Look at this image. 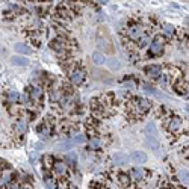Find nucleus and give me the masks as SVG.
<instances>
[{"mask_svg": "<svg viewBox=\"0 0 189 189\" xmlns=\"http://www.w3.org/2000/svg\"><path fill=\"white\" fill-rule=\"evenodd\" d=\"M44 183H46V188H47V189H54V188H56V182L53 180L52 177H46Z\"/></svg>", "mask_w": 189, "mask_h": 189, "instance_id": "obj_25", "label": "nucleus"}, {"mask_svg": "<svg viewBox=\"0 0 189 189\" xmlns=\"http://www.w3.org/2000/svg\"><path fill=\"white\" fill-rule=\"evenodd\" d=\"M132 160L135 163H145L147 162V155L144 151H133L132 153Z\"/></svg>", "mask_w": 189, "mask_h": 189, "instance_id": "obj_6", "label": "nucleus"}, {"mask_svg": "<svg viewBox=\"0 0 189 189\" xmlns=\"http://www.w3.org/2000/svg\"><path fill=\"white\" fill-rule=\"evenodd\" d=\"M163 46H165V41H163L160 36H156L155 39H153V42H151L150 50H151L153 54H160L162 50H163Z\"/></svg>", "mask_w": 189, "mask_h": 189, "instance_id": "obj_2", "label": "nucleus"}, {"mask_svg": "<svg viewBox=\"0 0 189 189\" xmlns=\"http://www.w3.org/2000/svg\"><path fill=\"white\" fill-rule=\"evenodd\" d=\"M97 46L102 50H104V52H109V53L114 52V47L111 44V39H109V36L104 35V32H100V35L97 36Z\"/></svg>", "mask_w": 189, "mask_h": 189, "instance_id": "obj_1", "label": "nucleus"}, {"mask_svg": "<svg viewBox=\"0 0 189 189\" xmlns=\"http://www.w3.org/2000/svg\"><path fill=\"white\" fill-rule=\"evenodd\" d=\"M92 61H94L95 65H103L106 62V58H104V54L102 52H94L92 53Z\"/></svg>", "mask_w": 189, "mask_h": 189, "instance_id": "obj_13", "label": "nucleus"}, {"mask_svg": "<svg viewBox=\"0 0 189 189\" xmlns=\"http://www.w3.org/2000/svg\"><path fill=\"white\" fill-rule=\"evenodd\" d=\"M53 170H54V172H56V174L62 175V174H65V163H62L61 160H58V162H54Z\"/></svg>", "mask_w": 189, "mask_h": 189, "instance_id": "obj_17", "label": "nucleus"}, {"mask_svg": "<svg viewBox=\"0 0 189 189\" xmlns=\"http://www.w3.org/2000/svg\"><path fill=\"white\" fill-rule=\"evenodd\" d=\"M73 147V142H70V141H64V142H59L58 145H56V150H59V151H67L68 148Z\"/></svg>", "mask_w": 189, "mask_h": 189, "instance_id": "obj_19", "label": "nucleus"}, {"mask_svg": "<svg viewBox=\"0 0 189 189\" xmlns=\"http://www.w3.org/2000/svg\"><path fill=\"white\" fill-rule=\"evenodd\" d=\"M11 62L14 65H17V67H26L29 64V59L24 58V56H12L11 58Z\"/></svg>", "mask_w": 189, "mask_h": 189, "instance_id": "obj_8", "label": "nucleus"}, {"mask_svg": "<svg viewBox=\"0 0 189 189\" xmlns=\"http://www.w3.org/2000/svg\"><path fill=\"white\" fill-rule=\"evenodd\" d=\"M11 189H23V188H20L18 185H14V186H11Z\"/></svg>", "mask_w": 189, "mask_h": 189, "instance_id": "obj_35", "label": "nucleus"}, {"mask_svg": "<svg viewBox=\"0 0 189 189\" xmlns=\"http://www.w3.org/2000/svg\"><path fill=\"white\" fill-rule=\"evenodd\" d=\"M163 32H165L167 36H171V35L174 34V26H172V24H165V26H163Z\"/></svg>", "mask_w": 189, "mask_h": 189, "instance_id": "obj_27", "label": "nucleus"}, {"mask_svg": "<svg viewBox=\"0 0 189 189\" xmlns=\"http://www.w3.org/2000/svg\"><path fill=\"white\" fill-rule=\"evenodd\" d=\"M112 159H114V163L115 165H124V163L129 162V156L126 155V153H115Z\"/></svg>", "mask_w": 189, "mask_h": 189, "instance_id": "obj_5", "label": "nucleus"}, {"mask_svg": "<svg viewBox=\"0 0 189 189\" xmlns=\"http://www.w3.org/2000/svg\"><path fill=\"white\" fill-rule=\"evenodd\" d=\"M73 142L74 144H83L85 142V135H76L73 138Z\"/></svg>", "mask_w": 189, "mask_h": 189, "instance_id": "obj_30", "label": "nucleus"}, {"mask_svg": "<svg viewBox=\"0 0 189 189\" xmlns=\"http://www.w3.org/2000/svg\"><path fill=\"white\" fill-rule=\"evenodd\" d=\"M14 49H15V52L21 53V54H30L32 50H30V47L29 46H26V44H23V42H18L14 46Z\"/></svg>", "mask_w": 189, "mask_h": 189, "instance_id": "obj_11", "label": "nucleus"}, {"mask_svg": "<svg viewBox=\"0 0 189 189\" xmlns=\"http://www.w3.org/2000/svg\"><path fill=\"white\" fill-rule=\"evenodd\" d=\"M145 135L147 136H151V138H157V129H156V126L153 123H150V124L145 126Z\"/></svg>", "mask_w": 189, "mask_h": 189, "instance_id": "obj_14", "label": "nucleus"}, {"mask_svg": "<svg viewBox=\"0 0 189 189\" xmlns=\"http://www.w3.org/2000/svg\"><path fill=\"white\" fill-rule=\"evenodd\" d=\"M150 44V38L147 36V35H142L141 38H139V46L141 47H147Z\"/></svg>", "mask_w": 189, "mask_h": 189, "instance_id": "obj_26", "label": "nucleus"}, {"mask_svg": "<svg viewBox=\"0 0 189 189\" xmlns=\"http://www.w3.org/2000/svg\"><path fill=\"white\" fill-rule=\"evenodd\" d=\"M30 95H32V99H34V100H39V99L42 97V89H41V88H38V86H34V88H32V91H30Z\"/></svg>", "mask_w": 189, "mask_h": 189, "instance_id": "obj_21", "label": "nucleus"}, {"mask_svg": "<svg viewBox=\"0 0 189 189\" xmlns=\"http://www.w3.org/2000/svg\"><path fill=\"white\" fill-rule=\"evenodd\" d=\"M136 104H138V111L139 112H147L150 109V102L145 100V99H136Z\"/></svg>", "mask_w": 189, "mask_h": 189, "instance_id": "obj_10", "label": "nucleus"}, {"mask_svg": "<svg viewBox=\"0 0 189 189\" xmlns=\"http://www.w3.org/2000/svg\"><path fill=\"white\" fill-rule=\"evenodd\" d=\"M147 74L151 76V77H159L160 76V67L159 65H151L147 68Z\"/></svg>", "mask_w": 189, "mask_h": 189, "instance_id": "obj_16", "label": "nucleus"}, {"mask_svg": "<svg viewBox=\"0 0 189 189\" xmlns=\"http://www.w3.org/2000/svg\"><path fill=\"white\" fill-rule=\"evenodd\" d=\"M118 182L121 183L123 188H127V186L130 185V177H129L127 174H120V175H118Z\"/></svg>", "mask_w": 189, "mask_h": 189, "instance_id": "obj_20", "label": "nucleus"}, {"mask_svg": "<svg viewBox=\"0 0 189 189\" xmlns=\"http://www.w3.org/2000/svg\"><path fill=\"white\" fill-rule=\"evenodd\" d=\"M179 177L182 179V182H185V183H188L189 182V174L186 171H180L179 172Z\"/></svg>", "mask_w": 189, "mask_h": 189, "instance_id": "obj_31", "label": "nucleus"}, {"mask_svg": "<svg viewBox=\"0 0 189 189\" xmlns=\"http://www.w3.org/2000/svg\"><path fill=\"white\" fill-rule=\"evenodd\" d=\"M67 160H68V163L74 165L76 160H77V155H76V153H68V155H67Z\"/></svg>", "mask_w": 189, "mask_h": 189, "instance_id": "obj_29", "label": "nucleus"}, {"mask_svg": "<svg viewBox=\"0 0 189 189\" xmlns=\"http://www.w3.org/2000/svg\"><path fill=\"white\" fill-rule=\"evenodd\" d=\"M52 47H53V49H56V50H59V52H61V50H64V49H65V42H64V39L58 38V39H56V41H54V42L52 44Z\"/></svg>", "mask_w": 189, "mask_h": 189, "instance_id": "obj_23", "label": "nucleus"}, {"mask_svg": "<svg viewBox=\"0 0 189 189\" xmlns=\"http://www.w3.org/2000/svg\"><path fill=\"white\" fill-rule=\"evenodd\" d=\"M186 109H188V111H189V106H188V107H186Z\"/></svg>", "mask_w": 189, "mask_h": 189, "instance_id": "obj_36", "label": "nucleus"}, {"mask_svg": "<svg viewBox=\"0 0 189 189\" xmlns=\"http://www.w3.org/2000/svg\"><path fill=\"white\" fill-rule=\"evenodd\" d=\"M99 147H100V139H97V138H92V139H91V142H89V148L95 150V148H99Z\"/></svg>", "mask_w": 189, "mask_h": 189, "instance_id": "obj_28", "label": "nucleus"}, {"mask_svg": "<svg viewBox=\"0 0 189 189\" xmlns=\"http://www.w3.org/2000/svg\"><path fill=\"white\" fill-rule=\"evenodd\" d=\"M144 170H141V168H135L133 171H132V177H133V180H136V182H139L142 177H144Z\"/></svg>", "mask_w": 189, "mask_h": 189, "instance_id": "obj_22", "label": "nucleus"}, {"mask_svg": "<svg viewBox=\"0 0 189 189\" xmlns=\"http://www.w3.org/2000/svg\"><path fill=\"white\" fill-rule=\"evenodd\" d=\"M15 129H17L20 133H24V132L27 130V124H26V123H24L23 120H20L17 123V126H15Z\"/></svg>", "mask_w": 189, "mask_h": 189, "instance_id": "obj_24", "label": "nucleus"}, {"mask_svg": "<svg viewBox=\"0 0 189 189\" xmlns=\"http://www.w3.org/2000/svg\"><path fill=\"white\" fill-rule=\"evenodd\" d=\"M8 99H9V102H26V97L21 95L17 91H11L8 94Z\"/></svg>", "mask_w": 189, "mask_h": 189, "instance_id": "obj_12", "label": "nucleus"}, {"mask_svg": "<svg viewBox=\"0 0 189 189\" xmlns=\"http://www.w3.org/2000/svg\"><path fill=\"white\" fill-rule=\"evenodd\" d=\"M71 82L74 83V85H80L82 82H83V79H85V73L82 71V70H79V68H76V70H73L71 71Z\"/></svg>", "mask_w": 189, "mask_h": 189, "instance_id": "obj_3", "label": "nucleus"}, {"mask_svg": "<svg viewBox=\"0 0 189 189\" xmlns=\"http://www.w3.org/2000/svg\"><path fill=\"white\" fill-rule=\"evenodd\" d=\"M107 67L111 70H114V71H118L121 68V62L118 59H114V58H111L109 61H107Z\"/></svg>", "mask_w": 189, "mask_h": 189, "instance_id": "obj_18", "label": "nucleus"}, {"mask_svg": "<svg viewBox=\"0 0 189 189\" xmlns=\"http://www.w3.org/2000/svg\"><path fill=\"white\" fill-rule=\"evenodd\" d=\"M9 177H11V174H9V172H5V174H3V179H2V183H6V182L9 180Z\"/></svg>", "mask_w": 189, "mask_h": 189, "instance_id": "obj_32", "label": "nucleus"}, {"mask_svg": "<svg viewBox=\"0 0 189 189\" xmlns=\"http://www.w3.org/2000/svg\"><path fill=\"white\" fill-rule=\"evenodd\" d=\"M182 127V120L179 118V117H172L170 123H168V129L171 130V132H175V130H179Z\"/></svg>", "mask_w": 189, "mask_h": 189, "instance_id": "obj_9", "label": "nucleus"}, {"mask_svg": "<svg viewBox=\"0 0 189 189\" xmlns=\"http://www.w3.org/2000/svg\"><path fill=\"white\" fill-rule=\"evenodd\" d=\"M44 160H46V165H47V167H50V165H52V157H50V156H46V157H44Z\"/></svg>", "mask_w": 189, "mask_h": 189, "instance_id": "obj_33", "label": "nucleus"}, {"mask_svg": "<svg viewBox=\"0 0 189 189\" xmlns=\"http://www.w3.org/2000/svg\"><path fill=\"white\" fill-rule=\"evenodd\" d=\"M145 145L148 148H151L155 153L159 151V142H157V138H151V136H147L145 138Z\"/></svg>", "mask_w": 189, "mask_h": 189, "instance_id": "obj_7", "label": "nucleus"}, {"mask_svg": "<svg viewBox=\"0 0 189 189\" xmlns=\"http://www.w3.org/2000/svg\"><path fill=\"white\" fill-rule=\"evenodd\" d=\"M142 89H144V92H147V94H150V95H157V97H162V94H160L157 89H155L151 85H148V83H144Z\"/></svg>", "mask_w": 189, "mask_h": 189, "instance_id": "obj_15", "label": "nucleus"}, {"mask_svg": "<svg viewBox=\"0 0 189 189\" xmlns=\"http://www.w3.org/2000/svg\"><path fill=\"white\" fill-rule=\"evenodd\" d=\"M142 32H144V29L139 24H132L129 27V36H130V39H139L142 36Z\"/></svg>", "mask_w": 189, "mask_h": 189, "instance_id": "obj_4", "label": "nucleus"}, {"mask_svg": "<svg viewBox=\"0 0 189 189\" xmlns=\"http://www.w3.org/2000/svg\"><path fill=\"white\" fill-rule=\"evenodd\" d=\"M41 147H42V144H41V142L35 144V148H36V150H41Z\"/></svg>", "mask_w": 189, "mask_h": 189, "instance_id": "obj_34", "label": "nucleus"}]
</instances>
